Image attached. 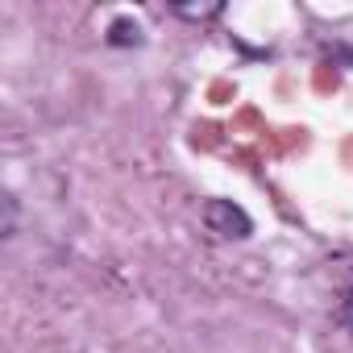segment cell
Instances as JSON below:
<instances>
[{
  "label": "cell",
  "instance_id": "obj_2",
  "mask_svg": "<svg viewBox=\"0 0 353 353\" xmlns=\"http://www.w3.org/2000/svg\"><path fill=\"white\" fill-rule=\"evenodd\" d=\"M108 42H112V46H137V42H141V26H137L133 17H117V21L108 26Z\"/></svg>",
  "mask_w": 353,
  "mask_h": 353
},
{
  "label": "cell",
  "instance_id": "obj_5",
  "mask_svg": "<svg viewBox=\"0 0 353 353\" xmlns=\"http://www.w3.org/2000/svg\"><path fill=\"white\" fill-rule=\"evenodd\" d=\"M345 320H349V332H353V291H349V299H345Z\"/></svg>",
  "mask_w": 353,
  "mask_h": 353
},
{
  "label": "cell",
  "instance_id": "obj_3",
  "mask_svg": "<svg viewBox=\"0 0 353 353\" xmlns=\"http://www.w3.org/2000/svg\"><path fill=\"white\" fill-rule=\"evenodd\" d=\"M170 13L183 17V21H212V17L225 13V5L221 0H212V5H170Z\"/></svg>",
  "mask_w": 353,
  "mask_h": 353
},
{
  "label": "cell",
  "instance_id": "obj_4",
  "mask_svg": "<svg viewBox=\"0 0 353 353\" xmlns=\"http://www.w3.org/2000/svg\"><path fill=\"white\" fill-rule=\"evenodd\" d=\"M13 233H17V200L5 196V237H13Z\"/></svg>",
  "mask_w": 353,
  "mask_h": 353
},
{
  "label": "cell",
  "instance_id": "obj_1",
  "mask_svg": "<svg viewBox=\"0 0 353 353\" xmlns=\"http://www.w3.org/2000/svg\"><path fill=\"white\" fill-rule=\"evenodd\" d=\"M204 225H208V233H216V237H225V241H245V237L254 233L250 212L237 208L233 200H208V204H204Z\"/></svg>",
  "mask_w": 353,
  "mask_h": 353
}]
</instances>
